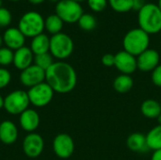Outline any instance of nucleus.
<instances>
[{
	"label": "nucleus",
	"mask_w": 161,
	"mask_h": 160,
	"mask_svg": "<svg viewBox=\"0 0 161 160\" xmlns=\"http://www.w3.org/2000/svg\"><path fill=\"white\" fill-rule=\"evenodd\" d=\"M45 82L55 92L65 94L75 88L77 74L71 64L64 61H57L45 71Z\"/></svg>",
	"instance_id": "obj_1"
},
{
	"label": "nucleus",
	"mask_w": 161,
	"mask_h": 160,
	"mask_svg": "<svg viewBox=\"0 0 161 160\" xmlns=\"http://www.w3.org/2000/svg\"><path fill=\"white\" fill-rule=\"evenodd\" d=\"M140 28L147 34H157L161 31V10L158 4L146 3L138 12Z\"/></svg>",
	"instance_id": "obj_2"
},
{
	"label": "nucleus",
	"mask_w": 161,
	"mask_h": 160,
	"mask_svg": "<svg viewBox=\"0 0 161 160\" xmlns=\"http://www.w3.org/2000/svg\"><path fill=\"white\" fill-rule=\"evenodd\" d=\"M149 34H147L140 27L129 30L125 35L123 40L124 50L135 57H138L142 52L147 50L149 48Z\"/></svg>",
	"instance_id": "obj_3"
},
{
	"label": "nucleus",
	"mask_w": 161,
	"mask_h": 160,
	"mask_svg": "<svg viewBox=\"0 0 161 160\" xmlns=\"http://www.w3.org/2000/svg\"><path fill=\"white\" fill-rule=\"evenodd\" d=\"M18 28L25 37L34 38L44 30V19L37 11L30 10L22 15L18 23Z\"/></svg>",
	"instance_id": "obj_4"
},
{
	"label": "nucleus",
	"mask_w": 161,
	"mask_h": 160,
	"mask_svg": "<svg viewBox=\"0 0 161 160\" xmlns=\"http://www.w3.org/2000/svg\"><path fill=\"white\" fill-rule=\"evenodd\" d=\"M74 51V41L72 38L65 33H58L50 38L49 53L59 60L69 58Z\"/></svg>",
	"instance_id": "obj_5"
},
{
	"label": "nucleus",
	"mask_w": 161,
	"mask_h": 160,
	"mask_svg": "<svg viewBox=\"0 0 161 160\" xmlns=\"http://www.w3.org/2000/svg\"><path fill=\"white\" fill-rule=\"evenodd\" d=\"M56 14L63 23H77L83 14V8L80 3L73 0H59L56 4Z\"/></svg>",
	"instance_id": "obj_6"
},
{
	"label": "nucleus",
	"mask_w": 161,
	"mask_h": 160,
	"mask_svg": "<svg viewBox=\"0 0 161 160\" xmlns=\"http://www.w3.org/2000/svg\"><path fill=\"white\" fill-rule=\"evenodd\" d=\"M29 104L27 91L22 90L14 91L4 98V108L11 115L22 114L28 108Z\"/></svg>",
	"instance_id": "obj_7"
},
{
	"label": "nucleus",
	"mask_w": 161,
	"mask_h": 160,
	"mask_svg": "<svg viewBox=\"0 0 161 160\" xmlns=\"http://www.w3.org/2000/svg\"><path fill=\"white\" fill-rule=\"evenodd\" d=\"M54 93L55 91L46 82L34 86L30 88L27 91L30 104L37 108L47 106L52 101Z\"/></svg>",
	"instance_id": "obj_8"
},
{
	"label": "nucleus",
	"mask_w": 161,
	"mask_h": 160,
	"mask_svg": "<svg viewBox=\"0 0 161 160\" xmlns=\"http://www.w3.org/2000/svg\"><path fill=\"white\" fill-rule=\"evenodd\" d=\"M53 150L56 156L59 158H69L75 152V142L73 138L66 133L57 135L53 141Z\"/></svg>",
	"instance_id": "obj_9"
},
{
	"label": "nucleus",
	"mask_w": 161,
	"mask_h": 160,
	"mask_svg": "<svg viewBox=\"0 0 161 160\" xmlns=\"http://www.w3.org/2000/svg\"><path fill=\"white\" fill-rule=\"evenodd\" d=\"M20 81L24 86L30 89L34 86L45 82V71L35 64H32L21 72Z\"/></svg>",
	"instance_id": "obj_10"
},
{
	"label": "nucleus",
	"mask_w": 161,
	"mask_h": 160,
	"mask_svg": "<svg viewBox=\"0 0 161 160\" xmlns=\"http://www.w3.org/2000/svg\"><path fill=\"white\" fill-rule=\"evenodd\" d=\"M44 141L41 135L37 133H29L23 141V150L25 156L31 158L38 157L43 151Z\"/></svg>",
	"instance_id": "obj_11"
},
{
	"label": "nucleus",
	"mask_w": 161,
	"mask_h": 160,
	"mask_svg": "<svg viewBox=\"0 0 161 160\" xmlns=\"http://www.w3.org/2000/svg\"><path fill=\"white\" fill-rule=\"evenodd\" d=\"M116 69L123 74L131 75L138 70L137 57L123 50L115 55V65Z\"/></svg>",
	"instance_id": "obj_12"
},
{
	"label": "nucleus",
	"mask_w": 161,
	"mask_h": 160,
	"mask_svg": "<svg viewBox=\"0 0 161 160\" xmlns=\"http://www.w3.org/2000/svg\"><path fill=\"white\" fill-rule=\"evenodd\" d=\"M159 61L160 55L155 49L148 48L137 57L138 69L144 73L153 72L159 65Z\"/></svg>",
	"instance_id": "obj_13"
},
{
	"label": "nucleus",
	"mask_w": 161,
	"mask_h": 160,
	"mask_svg": "<svg viewBox=\"0 0 161 160\" xmlns=\"http://www.w3.org/2000/svg\"><path fill=\"white\" fill-rule=\"evenodd\" d=\"M25 37L18 27H8L3 34V42L11 50H18L25 46Z\"/></svg>",
	"instance_id": "obj_14"
},
{
	"label": "nucleus",
	"mask_w": 161,
	"mask_h": 160,
	"mask_svg": "<svg viewBox=\"0 0 161 160\" xmlns=\"http://www.w3.org/2000/svg\"><path fill=\"white\" fill-rule=\"evenodd\" d=\"M19 120L21 127L28 133H33L39 127L41 121L38 112L32 108H27L20 114Z\"/></svg>",
	"instance_id": "obj_15"
},
{
	"label": "nucleus",
	"mask_w": 161,
	"mask_h": 160,
	"mask_svg": "<svg viewBox=\"0 0 161 160\" xmlns=\"http://www.w3.org/2000/svg\"><path fill=\"white\" fill-rule=\"evenodd\" d=\"M34 61V54L32 53L30 47L23 46L14 52L13 64L21 72L27 67L32 65Z\"/></svg>",
	"instance_id": "obj_16"
},
{
	"label": "nucleus",
	"mask_w": 161,
	"mask_h": 160,
	"mask_svg": "<svg viewBox=\"0 0 161 160\" xmlns=\"http://www.w3.org/2000/svg\"><path fill=\"white\" fill-rule=\"evenodd\" d=\"M18 139V129L11 121H3L0 124V141L4 144L10 145Z\"/></svg>",
	"instance_id": "obj_17"
},
{
	"label": "nucleus",
	"mask_w": 161,
	"mask_h": 160,
	"mask_svg": "<svg viewBox=\"0 0 161 160\" xmlns=\"http://www.w3.org/2000/svg\"><path fill=\"white\" fill-rule=\"evenodd\" d=\"M126 145L128 149L135 153H144L148 151V146L146 143V137L142 133H132L127 137Z\"/></svg>",
	"instance_id": "obj_18"
},
{
	"label": "nucleus",
	"mask_w": 161,
	"mask_h": 160,
	"mask_svg": "<svg viewBox=\"0 0 161 160\" xmlns=\"http://www.w3.org/2000/svg\"><path fill=\"white\" fill-rule=\"evenodd\" d=\"M30 49L35 56L48 53L50 49V38L44 33H42L32 38L30 43Z\"/></svg>",
	"instance_id": "obj_19"
},
{
	"label": "nucleus",
	"mask_w": 161,
	"mask_h": 160,
	"mask_svg": "<svg viewBox=\"0 0 161 160\" xmlns=\"http://www.w3.org/2000/svg\"><path fill=\"white\" fill-rule=\"evenodd\" d=\"M142 114L148 119H157L161 114L160 103L154 99H146L141 106Z\"/></svg>",
	"instance_id": "obj_20"
},
{
	"label": "nucleus",
	"mask_w": 161,
	"mask_h": 160,
	"mask_svg": "<svg viewBox=\"0 0 161 160\" xmlns=\"http://www.w3.org/2000/svg\"><path fill=\"white\" fill-rule=\"evenodd\" d=\"M112 86H113L114 91H117L118 93H121V94L127 93L128 91L132 90L134 86V80L131 77V75L121 74L114 79Z\"/></svg>",
	"instance_id": "obj_21"
},
{
	"label": "nucleus",
	"mask_w": 161,
	"mask_h": 160,
	"mask_svg": "<svg viewBox=\"0 0 161 160\" xmlns=\"http://www.w3.org/2000/svg\"><path fill=\"white\" fill-rule=\"evenodd\" d=\"M146 143L149 150L157 151L161 149V125L158 124L149 130L145 135Z\"/></svg>",
	"instance_id": "obj_22"
},
{
	"label": "nucleus",
	"mask_w": 161,
	"mask_h": 160,
	"mask_svg": "<svg viewBox=\"0 0 161 160\" xmlns=\"http://www.w3.org/2000/svg\"><path fill=\"white\" fill-rule=\"evenodd\" d=\"M63 27V21L55 13L47 16L44 19V28L52 35L61 32Z\"/></svg>",
	"instance_id": "obj_23"
},
{
	"label": "nucleus",
	"mask_w": 161,
	"mask_h": 160,
	"mask_svg": "<svg viewBox=\"0 0 161 160\" xmlns=\"http://www.w3.org/2000/svg\"><path fill=\"white\" fill-rule=\"evenodd\" d=\"M77 23H78L79 27L85 31L93 30L97 25L96 18L92 14H90V13H83Z\"/></svg>",
	"instance_id": "obj_24"
},
{
	"label": "nucleus",
	"mask_w": 161,
	"mask_h": 160,
	"mask_svg": "<svg viewBox=\"0 0 161 160\" xmlns=\"http://www.w3.org/2000/svg\"><path fill=\"white\" fill-rule=\"evenodd\" d=\"M34 62L35 65H37L43 71H46L54 63V59H53V56L48 52V53L34 56Z\"/></svg>",
	"instance_id": "obj_25"
},
{
	"label": "nucleus",
	"mask_w": 161,
	"mask_h": 160,
	"mask_svg": "<svg viewBox=\"0 0 161 160\" xmlns=\"http://www.w3.org/2000/svg\"><path fill=\"white\" fill-rule=\"evenodd\" d=\"M113 10L124 13L132 9L133 0H108Z\"/></svg>",
	"instance_id": "obj_26"
},
{
	"label": "nucleus",
	"mask_w": 161,
	"mask_h": 160,
	"mask_svg": "<svg viewBox=\"0 0 161 160\" xmlns=\"http://www.w3.org/2000/svg\"><path fill=\"white\" fill-rule=\"evenodd\" d=\"M14 53L11 49L8 47H1L0 48V65L1 66H8L13 63Z\"/></svg>",
	"instance_id": "obj_27"
},
{
	"label": "nucleus",
	"mask_w": 161,
	"mask_h": 160,
	"mask_svg": "<svg viewBox=\"0 0 161 160\" xmlns=\"http://www.w3.org/2000/svg\"><path fill=\"white\" fill-rule=\"evenodd\" d=\"M11 12L6 8H0V27L8 26L11 23Z\"/></svg>",
	"instance_id": "obj_28"
},
{
	"label": "nucleus",
	"mask_w": 161,
	"mask_h": 160,
	"mask_svg": "<svg viewBox=\"0 0 161 160\" xmlns=\"http://www.w3.org/2000/svg\"><path fill=\"white\" fill-rule=\"evenodd\" d=\"M90 8L95 12H100L108 6V0H87Z\"/></svg>",
	"instance_id": "obj_29"
},
{
	"label": "nucleus",
	"mask_w": 161,
	"mask_h": 160,
	"mask_svg": "<svg viewBox=\"0 0 161 160\" xmlns=\"http://www.w3.org/2000/svg\"><path fill=\"white\" fill-rule=\"evenodd\" d=\"M11 80V74L8 70L0 68V90L6 88Z\"/></svg>",
	"instance_id": "obj_30"
},
{
	"label": "nucleus",
	"mask_w": 161,
	"mask_h": 160,
	"mask_svg": "<svg viewBox=\"0 0 161 160\" xmlns=\"http://www.w3.org/2000/svg\"><path fill=\"white\" fill-rule=\"evenodd\" d=\"M151 80L153 84L158 88H161V64H159L151 74Z\"/></svg>",
	"instance_id": "obj_31"
},
{
	"label": "nucleus",
	"mask_w": 161,
	"mask_h": 160,
	"mask_svg": "<svg viewBox=\"0 0 161 160\" xmlns=\"http://www.w3.org/2000/svg\"><path fill=\"white\" fill-rule=\"evenodd\" d=\"M101 61H102L103 65L106 67H113L115 65V55L110 54V53L105 54L102 57Z\"/></svg>",
	"instance_id": "obj_32"
},
{
	"label": "nucleus",
	"mask_w": 161,
	"mask_h": 160,
	"mask_svg": "<svg viewBox=\"0 0 161 160\" xmlns=\"http://www.w3.org/2000/svg\"><path fill=\"white\" fill-rule=\"evenodd\" d=\"M146 2L145 0H133V8L132 9H135V10H141L144 6H145Z\"/></svg>",
	"instance_id": "obj_33"
},
{
	"label": "nucleus",
	"mask_w": 161,
	"mask_h": 160,
	"mask_svg": "<svg viewBox=\"0 0 161 160\" xmlns=\"http://www.w3.org/2000/svg\"><path fill=\"white\" fill-rule=\"evenodd\" d=\"M151 160H161V149L154 151V153L151 157Z\"/></svg>",
	"instance_id": "obj_34"
},
{
	"label": "nucleus",
	"mask_w": 161,
	"mask_h": 160,
	"mask_svg": "<svg viewBox=\"0 0 161 160\" xmlns=\"http://www.w3.org/2000/svg\"><path fill=\"white\" fill-rule=\"evenodd\" d=\"M45 0H28V2L29 3H31V4H33V5H39V4H42V3H43Z\"/></svg>",
	"instance_id": "obj_35"
},
{
	"label": "nucleus",
	"mask_w": 161,
	"mask_h": 160,
	"mask_svg": "<svg viewBox=\"0 0 161 160\" xmlns=\"http://www.w3.org/2000/svg\"><path fill=\"white\" fill-rule=\"evenodd\" d=\"M1 108H4V98L0 94V109Z\"/></svg>",
	"instance_id": "obj_36"
},
{
	"label": "nucleus",
	"mask_w": 161,
	"mask_h": 160,
	"mask_svg": "<svg viewBox=\"0 0 161 160\" xmlns=\"http://www.w3.org/2000/svg\"><path fill=\"white\" fill-rule=\"evenodd\" d=\"M157 120H158V124L159 125H161V114L157 118Z\"/></svg>",
	"instance_id": "obj_37"
},
{
	"label": "nucleus",
	"mask_w": 161,
	"mask_h": 160,
	"mask_svg": "<svg viewBox=\"0 0 161 160\" xmlns=\"http://www.w3.org/2000/svg\"><path fill=\"white\" fill-rule=\"evenodd\" d=\"M2 43H3V37H1V36H0V48H1Z\"/></svg>",
	"instance_id": "obj_38"
},
{
	"label": "nucleus",
	"mask_w": 161,
	"mask_h": 160,
	"mask_svg": "<svg viewBox=\"0 0 161 160\" xmlns=\"http://www.w3.org/2000/svg\"><path fill=\"white\" fill-rule=\"evenodd\" d=\"M158 8H160V10H161V0H158Z\"/></svg>",
	"instance_id": "obj_39"
},
{
	"label": "nucleus",
	"mask_w": 161,
	"mask_h": 160,
	"mask_svg": "<svg viewBox=\"0 0 161 160\" xmlns=\"http://www.w3.org/2000/svg\"><path fill=\"white\" fill-rule=\"evenodd\" d=\"M73 1H75L77 3H80V2H83V1H86V0H73Z\"/></svg>",
	"instance_id": "obj_40"
},
{
	"label": "nucleus",
	"mask_w": 161,
	"mask_h": 160,
	"mask_svg": "<svg viewBox=\"0 0 161 160\" xmlns=\"http://www.w3.org/2000/svg\"><path fill=\"white\" fill-rule=\"evenodd\" d=\"M49 1H51V2H56V3H58L59 0H49Z\"/></svg>",
	"instance_id": "obj_41"
},
{
	"label": "nucleus",
	"mask_w": 161,
	"mask_h": 160,
	"mask_svg": "<svg viewBox=\"0 0 161 160\" xmlns=\"http://www.w3.org/2000/svg\"><path fill=\"white\" fill-rule=\"evenodd\" d=\"M8 1H12V2H17V1H20V0H8Z\"/></svg>",
	"instance_id": "obj_42"
},
{
	"label": "nucleus",
	"mask_w": 161,
	"mask_h": 160,
	"mask_svg": "<svg viewBox=\"0 0 161 160\" xmlns=\"http://www.w3.org/2000/svg\"><path fill=\"white\" fill-rule=\"evenodd\" d=\"M0 8H2V0H0Z\"/></svg>",
	"instance_id": "obj_43"
},
{
	"label": "nucleus",
	"mask_w": 161,
	"mask_h": 160,
	"mask_svg": "<svg viewBox=\"0 0 161 160\" xmlns=\"http://www.w3.org/2000/svg\"><path fill=\"white\" fill-rule=\"evenodd\" d=\"M159 103H160V107H161V100H160V101H159Z\"/></svg>",
	"instance_id": "obj_44"
},
{
	"label": "nucleus",
	"mask_w": 161,
	"mask_h": 160,
	"mask_svg": "<svg viewBox=\"0 0 161 160\" xmlns=\"http://www.w3.org/2000/svg\"><path fill=\"white\" fill-rule=\"evenodd\" d=\"M160 34H161V31H160Z\"/></svg>",
	"instance_id": "obj_45"
}]
</instances>
